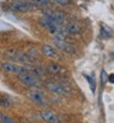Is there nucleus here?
<instances>
[{"label": "nucleus", "mask_w": 114, "mask_h": 123, "mask_svg": "<svg viewBox=\"0 0 114 123\" xmlns=\"http://www.w3.org/2000/svg\"><path fill=\"white\" fill-rule=\"evenodd\" d=\"M5 58L9 60V62H14V63H21L23 65H32V64H36V62L31 58L26 52H22L20 49H16V48H10L5 52Z\"/></svg>", "instance_id": "1"}, {"label": "nucleus", "mask_w": 114, "mask_h": 123, "mask_svg": "<svg viewBox=\"0 0 114 123\" xmlns=\"http://www.w3.org/2000/svg\"><path fill=\"white\" fill-rule=\"evenodd\" d=\"M7 7L14 12H31V11H36L38 9L37 5L26 1V0H11Z\"/></svg>", "instance_id": "2"}, {"label": "nucleus", "mask_w": 114, "mask_h": 123, "mask_svg": "<svg viewBox=\"0 0 114 123\" xmlns=\"http://www.w3.org/2000/svg\"><path fill=\"white\" fill-rule=\"evenodd\" d=\"M0 68H1V70L5 71V73L16 74V75L28 71V67H27V65L18 64V63H14V62H4V63H1Z\"/></svg>", "instance_id": "3"}, {"label": "nucleus", "mask_w": 114, "mask_h": 123, "mask_svg": "<svg viewBox=\"0 0 114 123\" xmlns=\"http://www.w3.org/2000/svg\"><path fill=\"white\" fill-rule=\"evenodd\" d=\"M27 96L31 101L34 102L38 106H47V104H48L46 94L42 90H39L38 87H32L27 92Z\"/></svg>", "instance_id": "4"}, {"label": "nucleus", "mask_w": 114, "mask_h": 123, "mask_svg": "<svg viewBox=\"0 0 114 123\" xmlns=\"http://www.w3.org/2000/svg\"><path fill=\"white\" fill-rule=\"evenodd\" d=\"M17 76H18V80L21 81V83H23L25 85H27L29 87H39L40 85H42L39 78H37L34 74H32L29 70L26 71V73L18 74Z\"/></svg>", "instance_id": "5"}, {"label": "nucleus", "mask_w": 114, "mask_h": 123, "mask_svg": "<svg viewBox=\"0 0 114 123\" xmlns=\"http://www.w3.org/2000/svg\"><path fill=\"white\" fill-rule=\"evenodd\" d=\"M46 86L48 87L49 91L54 92V94H58V95L69 96V95L72 94V91L70 90V87L65 86L64 84L57 83V81H47V83H46Z\"/></svg>", "instance_id": "6"}, {"label": "nucleus", "mask_w": 114, "mask_h": 123, "mask_svg": "<svg viewBox=\"0 0 114 123\" xmlns=\"http://www.w3.org/2000/svg\"><path fill=\"white\" fill-rule=\"evenodd\" d=\"M40 53L44 57H47L48 59L53 60V62H60L61 60V55L58 53V50L51 44H43L40 47Z\"/></svg>", "instance_id": "7"}, {"label": "nucleus", "mask_w": 114, "mask_h": 123, "mask_svg": "<svg viewBox=\"0 0 114 123\" xmlns=\"http://www.w3.org/2000/svg\"><path fill=\"white\" fill-rule=\"evenodd\" d=\"M51 42H53V44L57 48H59L60 50L65 52L66 54H75V47L71 43H69L66 39H60L58 37H54L53 39H51Z\"/></svg>", "instance_id": "8"}, {"label": "nucleus", "mask_w": 114, "mask_h": 123, "mask_svg": "<svg viewBox=\"0 0 114 123\" xmlns=\"http://www.w3.org/2000/svg\"><path fill=\"white\" fill-rule=\"evenodd\" d=\"M46 70L54 76H63L66 74V69L64 67H61L60 64H58L57 62H50V63H48L46 65Z\"/></svg>", "instance_id": "9"}, {"label": "nucleus", "mask_w": 114, "mask_h": 123, "mask_svg": "<svg viewBox=\"0 0 114 123\" xmlns=\"http://www.w3.org/2000/svg\"><path fill=\"white\" fill-rule=\"evenodd\" d=\"M40 117L46 122H49V123H59L60 122L58 115H55L53 111H49V110H44L40 112Z\"/></svg>", "instance_id": "10"}, {"label": "nucleus", "mask_w": 114, "mask_h": 123, "mask_svg": "<svg viewBox=\"0 0 114 123\" xmlns=\"http://www.w3.org/2000/svg\"><path fill=\"white\" fill-rule=\"evenodd\" d=\"M65 28H66L69 35H79L81 32V27L76 24H69L65 26Z\"/></svg>", "instance_id": "11"}, {"label": "nucleus", "mask_w": 114, "mask_h": 123, "mask_svg": "<svg viewBox=\"0 0 114 123\" xmlns=\"http://www.w3.org/2000/svg\"><path fill=\"white\" fill-rule=\"evenodd\" d=\"M26 53H27L31 58H32L34 62H37V60L40 59V53L38 52V49L34 48V47H28V49H27Z\"/></svg>", "instance_id": "12"}, {"label": "nucleus", "mask_w": 114, "mask_h": 123, "mask_svg": "<svg viewBox=\"0 0 114 123\" xmlns=\"http://www.w3.org/2000/svg\"><path fill=\"white\" fill-rule=\"evenodd\" d=\"M12 106V101L10 100L9 96L5 95H0V107H5V108H10Z\"/></svg>", "instance_id": "13"}, {"label": "nucleus", "mask_w": 114, "mask_h": 123, "mask_svg": "<svg viewBox=\"0 0 114 123\" xmlns=\"http://www.w3.org/2000/svg\"><path fill=\"white\" fill-rule=\"evenodd\" d=\"M99 36H101V38H110L113 36V33H112V31L107 26L102 25V27H101V35Z\"/></svg>", "instance_id": "14"}, {"label": "nucleus", "mask_w": 114, "mask_h": 123, "mask_svg": "<svg viewBox=\"0 0 114 123\" xmlns=\"http://www.w3.org/2000/svg\"><path fill=\"white\" fill-rule=\"evenodd\" d=\"M53 3L60 5V6H70L72 3H71V0H51Z\"/></svg>", "instance_id": "15"}, {"label": "nucleus", "mask_w": 114, "mask_h": 123, "mask_svg": "<svg viewBox=\"0 0 114 123\" xmlns=\"http://www.w3.org/2000/svg\"><path fill=\"white\" fill-rule=\"evenodd\" d=\"M0 121H1L3 123H16L10 116L7 115H0Z\"/></svg>", "instance_id": "16"}, {"label": "nucleus", "mask_w": 114, "mask_h": 123, "mask_svg": "<svg viewBox=\"0 0 114 123\" xmlns=\"http://www.w3.org/2000/svg\"><path fill=\"white\" fill-rule=\"evenodd\" d=\"M85 78H86V80L88 81L90 85H91V90H92V91H95V90H96V83H95V81L91 79V76H88V75H85Z\"/></svg>", "instance_id": "17"}, {"label": "nucleus", "mask_w": 114, "mask_h": 123, "mask_svg": "<svg viewBox=\"0 0 114 123\" xmlns=\"http://www.w3.org/2000/svg\"><path fill=\"white\" fill-rule=\"evenodd\" d=\"M108 81H109L110 84H114V74H110L108 76Z\"/></svg>", "instance_id": "18"}, {"label": "nucleus", "mask_w": 114, "mask_h": 123, "mask_svg": "<svg viewBox=\"0 0 114 123\" xmlns=\"http://www.w3.org/2000/svg\"><path fill=\"white\" fill-rule=\"evenodd\" d=\"M112 55H113V60H114V52H113V54H112Z\"/></svg>", "instance_id": "19"}, {"label": "nucleus", "mask_w": 114, "mask_h": 123, "mask_svg": "<svg viewBox=\"0 0 114 123\" xmlns=\"http://www.w3.org/2000/svg\"><path fill=\"white\" fill-rule=\"evenodd\" d=\"M82 1H90V0H82Z\"/></svg>", "instance_id": "20"}, {"label": "nucleus", "mask_w": 114, "mask_h": 123, "mask_svg": "<svg viewBox=\"0 0 114 123\" xmlns=\"http://www.w3.org/2000/svg\"><path fill=\"white\" fill-rule=\"evenodd\" d=\"M0 123H3V122H1V121H0Z\"/></svg>", "instance_id": "21"}]
</instances>
